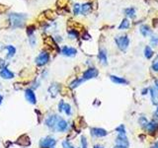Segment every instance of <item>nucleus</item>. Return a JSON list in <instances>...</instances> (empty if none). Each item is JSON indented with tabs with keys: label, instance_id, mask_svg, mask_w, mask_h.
<instances>
[{
	"label": "nucleus",
	"instance_id": "f257e3e1",
	"mask_svg": "<svg viewBox=\"0 0 158 148\" xmlns=\"http://www.w3.org/2000/svg\"><path fill=\"white\" fill-rule=\"evenodd\" d=\"M26 15L19 14V13H12L9 15V22L13 28H22L25 24Z\"/></svg>",
	"mask_w": 158,
	"mask_h": 148
},
{
	"label": "nucleus",
	"instance_id": "f03ea898",
	"mask_svg": "<svg viewBox=\"0 0 158 148\" xmlns=\"http://www.w3.org/2000/svg\"><path fill=\"white\" fill-rule=\"evenodd\" d=\"M116 40V43L118 47L121 50L125 51L127 47H129V44H130V39L127 36H121V37H117L115 39Z\"/></svg>",
	"mask_w": 158,
	"mask_h": 148
},
{
	"label": "nucleus",
	"instance_id": "7ed1b4c3",
	"mask_svg": "<svg viewBox=\"0 0 158 148\" xmlns=\"http://www.w3.org/2000/svg\"><path fill=\"white\" fill-rule=\"evenodd\" d=\"M56 144V140L52 136H47V137L42 138L39 142L40 148H54Z\"/></svg>",
	"mask_w": 158,
	"mask_h": 148
},
{
	"label": "nucleus",
	"instance_id": "20e7f679",
	"mask_svg": "<svg viewBox=\"0 0 158 148\" xmlns=\"http://www.w3.org/2000/svg\"><path fill=\"white\" fill-rule=\"evenodd\" d=\"M48 60H50V55L48 53H41L36 58V64L38 66H44V64H47Z\"/></svg>",
	"mask_w": 158,
	"mask_h": 148
},
{
	"label": "nucleus",
	"instance_id": "39448f33",
	"mask_svg": "<svg viewBox=\"0 0 158 148\" xmlns=\"http://www.w3.org/2000/svg\"><path fill=\"white\" fill-rule=\"evenodd\" d=\"M98 74H99V72H98V70L96 68H94V67L88 68L83 73V77H82V79H83L84 81H86V80H89V79L96 78V77L98 76Z\"/></svg>",
	"mask_w": 158,
	"mask_h": 148
},
{
	"label": "nucleus",
	"instance_id": "423d86ee",
	"mask_svg": "<svg viewBox=\"0 0 158 148\" xmlns=\"http://www.w3.org/2000/svg\"><path fill=\"white\" fill-rule=\"evenodd\" d=\"M54 128L55 130L58 132H64L68 129V123H67L65 120H63V118H59L55 124Z\"/></svg>",
	"mask_w": 158,
	"mask_h": 148
},
{
	"label": "nucleus",
	"instance_id": "0eeeda50",
	"mask_svg": "<svg viewBox=\"0 0 158 148\" xmlns=\"http://www.w3.org/2000/svg\"><path fill=\"white\" fill-rule=\"evenodd\" d=\"M59 120V117L58 116V114H51V116H48L47 117V120H46V125L48 127V128H54L55 127V124L56 123H58V121Z\"/></svg>",
	"mask_w": 158,
	"mask_h": 148
},
{
	"label": "nucleus",
	"instance_id": "6e6552de",
	"mask_svg": "<svg viewBox=\"0 0 158 148\" xmlns=\"http://www.w3.org/2000/svg\"><path fill=\"white\" fill-rule=\"evenodd\" d=\"M25 98L26 100L32 105H35L37 104V97H36V94L34 93V90H32L31 88L29 89H26L25 91Z\"/></svg>",
	"mask_w": 158,
	"mask_h": 148
},
{
	"label": "nucleus",
	"instance_id": "1a4fd4ad",
	"mask_svg": "<svg viewBox=\"0 0 158 148\" xmlns=\"http://www.w3.org/2000/svg\"><path fill=\"white\" fill-rule=\"evenodd\" d=\"M90 131H91V135L95 136V137H104V136L108 135V131L106 129L100 127H93Z\"/></svg>",
	"mask_w": 158,
	"mask_h": 148
},
{
	"label": "nucleus",
	"instance_id": "9d476101",
	"mask_svg": "<svg viewBox=\"0 0 158 148\" xmlns=\"http://www.w3.org/2000/svg\"><path fill=\"white\" fill-rule=\"evenodd\" d=\"M17 144L22 147H28L31 145V140H30V137L27 134H23L18 138Z\"/></svg>",
	"mask_w": 158,
	"mask_h": 148
},
{
	"label": "nucleus",
	"instance_id": "9b49d317",
	"mask_svg": "<svg viewBox=\"0 0 158 148\" xmlns=\"http://www.w3.org/2000/svg\"><path fill=\"white\" fill-rule=\"evenodd\" d=\"M61 85L58 84V83H54L51 84L50 88H48V93H50V95L51 96V97H56V96L58 95V93L61 92Z\"/></svg>",
	"mask_w": 158,
	"mask_h": 148
},
{
	"label": "nucleus",
	"instance_id": "f8f14e48",
	"mask_svg": "<svg viewBox=\"0 0 158 148\" xmlns=\"http://www.w3.org/2000/svg\"><path fill=\"white\" fill-rule=\"evenodd\" d=\"M116 144L120 146H125V147H129L130 143L129 140H127V135H120L118 134V137L116 138Z\"/></svg>",
	"mask_w": 158,
	"mask_h": 148
},
{
	"label": "nucleus",
	"instance_id": "ddd939ff",
	"mask_svg": "<svg viewBox=\"0 0 158 148\" xmlns=\"http://www.w3.org/2000/svg\"><path fill=\"white\" fill-rule=\"evenodd\" d=\"M61 53L63 55H65V56H74L75 54L77 53V50L76 49H74V47H63L61 49Z\"/></svg>",
	"mask_w": 158,
	"mask_h": 148
},
{
	"label": "nucleus",
	"instance_id": "4468645a",
	"mask_svg": "<svg viewBox=\"0 0 158 148\" xmlns=\"http://www.w3.org/2000/svg\"><path fill=\"white\" fill-rule=\"evenodd\" d=\"M0 76H1L3 79L9 80V79L14 78V73L12 71H10L7 67H5V68L1 69V71H0Z\"/></svg>",
	"mask_w": 158,
	"mask_h": 148
},
{
	"label": "nucleus",
	"instance_id": "2eb2a0df",
	"mask_svg": "<svg viewBox=\"0 0 158 148\" xmlns=\"http://www.w3.org/2000/svg\"><path fill=\"white\" fill-rule=\"evenodd\" d=\"M150 96H151V101L152 104L155 106H158V89L155 87H152L149 89Z\"/></svg>",
	"mask_w": 158,
	"mask_h": 148
},
{
	"label": "nucleus",
	"instance_id": "dca6fc26",
	"mask_svg": "<svg viewBox=\"0 0 158 148\" xmlns=\"http://www.w3.org/2000/svg\"><path fill=\"white\" fill-rule=\"evenodd\" d=\"M98 57H99V60L102 64L107 65L108 64V58H107V53L105 50H101L99 51V54H98Z\"/></svg>",
	"mask_w": 158,
	"mask_h": 148
},
{
	"label": "nucleus",
	"instance_id": "f3484780",
	"mask_svg": "<svg viewBox=\"0 0 158 148\" xmlns=\"http://www.w3.org/2000/svg\"><path fill=\"white\" fill-rule=\"evenodd\" d=\"M110 79L116 84H127L129 83V81H127V79L123 78V77L116 76V75H110Z\"/></svg>",
	"mask_w": 158,
	"mask_h": 148
},
{
	"label": "nucleus",
	"instance_id": "a211bd4d",
	"mask_svg": "<svg viewBox=\"0 0 158 148\" xmlns=\"http://www.w3.org/2000/svg\"><path fill=\"white\" fill-rule=\"evenodd\" d=\"M158 128V124L154 121H148L147 125L145 127V129L147 130L149 133H154Z\"/></svg>",
	"mask_w": 158,
	"mask_h": 148
},
{
	"label": "nucleus",
	"instance_id": "6ab92c4d",
	"mask_svg": "<svg viewBox=\"0 0 158 148\" xmlns=\"http://www.w3.org/2000/svg\"><path fill=\"white\" fill-rule=\"evenodd\" d=\"M44 40V43L47 44H50V47H51L52 49H55V50H58V43H55V40L51 38V37H47L46 40Z\"/></svg>",
	"mask_w": 158,
	"mask_h": 148
},
{
	"label": "nucleus",
	"instance_id": "aec40b11",
	"mask_svg": "<svg viewBox=\"0 0 158 148\" xmlns=\"http://www.w3.org/2000/svg\"><path fill=\"white\" fill-rule=\"evenodd\" d=\"M44 17L47 18V19L48 20H54L56 17H58V14H56L54 11H52V10H47V11H44Z\"/></svg>",
	"mask_w": 158,
	"mask_h": 148
},
{
	"label": "nucleus",
	"instance_id": "412c9836",
	"mask_svg": "<svg viewBox=\"0 0 158 148\" xmlns=\"http://www.w3.org/2000/svg\"><path fill=\"white\" fill-rule=\"evenodd\" d=\"M140 34L143 36V37H147L151 34V30L149 29L148 26L146 25H142L140 27Z\"/></svg>",
	"mask_w": 158,
	"mask_h": 148
},
{
	"label": "nucleus",
	"instance_id": "4be33fe9",
	"mask_svg": "<svg viewBox=\"0 0 158 148\" xmlns=\"http://www.w3.org/2000/svg\"><path fill=\"white\" fill-rule=\"evenodd\" d=\"M5 49L7 50V57L8 58L13 57L15 53H16V49L13 46H7Z\"/></svg>",
	"mask_w": 158,
	"mask_h": 148
},
{
	"label": "nucleus",
	"instance_id": "5701e85b",
	"mask_svg": "<svg viewBox=\"0 0 158 148\" xmlns=\"http://www.w3.org/2000/svg\"><path fill=\"white\" fill-rule=\"evenodd\" d=\"M91 4H90V3H85V4H83L81 6V12H82V14L83 15H86L88 12H90V10H91Z\"/></svg>",
	"mask_w": 158,
	"mask_h": 148
},
{
	"label": "nucleus",
	"instance_id": "b1692460",
	"mask_svg": "<svg viewBox=\"0 0 158 148\" xmlns=\"http://www.w3.org/2000/svg\"><path fill=\"white\" fill-rule=\"evenodd\" d=\"M82 82H84V80L82 79V78H80V79L76 78L74 81H72V82L70 83V88H71V89H75L76 87H78L79 85H80Z\"/></svg>",
	"mask_w": 158,
	"mask_h": 148
},
{
	"label": "nucleus",
	"instance_id": "393cba45",
	"mask_svg": "<svg viewBox=\"0 0 158 148\" xmlns=\"http://www.w3.org/2000/svg\"><path fill=\"white\" fill-rule=\"evenodd\" d=\"M130 21L127 20V19H123V22L121 23V25L119 26V29H120V30H123V29H129V28H130Z\"/></svg>",
	"mask_w": 158,
	"mask_h": 148
},
{
	"label": "nucleus",
	"instance_id": "a878e982",
	"mask_svg": "<svg viewBox=\"0 0 158 148\" xmlns=\"http://www.w3.org/2000/svg\"><path fill=\"white\" fill-rule=\"evenodd\" d=\"M144 55H145V57L146 58H150V57H152V55H153V50L150 47H145V50H144Z\"/></svg>",
	"mask_w": 158,
	"mask_h": 148
},
{
	"label": "nucleus",
	"instance_id": "bb28decb",
	"mask_svg": "<svg viewBox=\"0 0 158 148\" xmlns=\"http://www.w3.org/2000/svg\"><path fill=\"white\" fill-rule=\"evenodd\" d=\"M116 130L118 131V134H120V135H127L126 128H125V125H123V124H121L120 127H117Z\"/></svg>",
	"mask_w": 158,
	"mask_h": 148
},
{
	"label": "nucleus",
	"instance_id": "cd10ccee",
	"mask_svg": "<svg viewBox=\"0 0 158 148\" xmlns=\"http://www.w3.org/2000/svg\"><path fill=\"white\" fill-rule=\"evenodd\" d=\"M125 13H126L127 16L133 18L135 16V9L134 8H127L125 10Z\"/></svg>",
	"mask_w": 158,
	"mask_h": 148
},
{
	"label": "nucleus",
	"instance_id": "c85d7f7f",
	"mask_svg": "<svg viewBox=\"0 0 158 148\" xmlns=\"http://www.w3.org/2000/svg\"><path fill=\"white\" fill-rule=\"evenodd\" d=\"M63 112L66 114V116H71L72 114V111H71V106L69 104H64V108H63Z\"/></svg>",
	"mask_w": 158,
	"mask_h": 148
},
{
	"label": "nucleus",
	"instance_id": "c756f323",
	"mask_svg": "<svg viewBox=\"0 0 158 148\" xmlns=\"http://www.w3.org/2000/svg\"><path fill=\"white\" fill-rule=\"evenodd\" d=\"M138 123H140V124L141 125L142 127L145 128V127L148 124V121H147V118H146L145 117H140V120H138Z\"/></svg>",
	"mask_w": 158,
	"mask_h": 148
},
{
	"label": "nucleus",
	"instance_id": "7c9ffc66",
	"mask_svg": "<svg viewBox=\"0 0 158 148\" xmlns=\"http://www.w3.org/2000/svg\"><path fill=\"white\" fill-rule=\"evenodd\" d=\"M152 69L154 70V71L158 72V55L154 58V60L152 62Z\"/></svg>",
	"mask_w": 158,
	"mask_h": 148
},
{
	"label": "nucleus",
	"instance_id": "2f4dec72",
	"mask_svg": "<svg viewBox=\"0 0 158 148\" xmlns=\"http://www.w3.org/2000/svg\"><path fill=\"white\" fill-rule=\"evenodd\" d=\"M81 148H88V142L85 136H81Z\"/></svg>",
	"mask_w": 158,
	"mask_h": 148
},
{
	"label": "nucleus",
	"instance_id": "473e14b6",
	"mask_svg": "<svg viewBox=\"0 0 158 148\" xmlns=\"http://www.w3.org/2000/svg\"><path fill=\"white\" fill-rule=\"evenodd\" d=\"M62 147L63 148H75L72 144L68 141V140H64V141H62Z\"/></svg>",
	"mask_w": 158,
	"mask_h": 148
},
{
	"label": "nucleus",
	"instance_id": "72a5a7b5",
	"mask_svg": "<svg viewBox=\"0 0 158 148\" xmlns=\"http://www.w3.org/2000/svg\"><path fill=\"white\" fill-rule=\"evenodd\" d=\"M80 10H81V6L78 4V3H76L74 6H73V13L75 15H78L79 12H80Z\"/></svg>",
	"mask_w": 158,
	"mask_h": 148
},
{
	"label": "nucleus",
	"instance_id": "f704fd0d",
	"mask_svg": "<svg viewBox=\"0 0 158 148\" xmlns=\"http://www.w3.org/2000/svg\"><path fill=\"white\" fill-rule=\"evenodd\" d=\"M66 2H67V0H58V1H56V5L58 7H64Z\"/></svg>",
	"mask_w": 158,
	"mask_h": 148
},
{
	"label": "nucleus",
	"instance_id": "c9c22d12",
	"mask_svg": "<svg viewBox=\"0 0 158 148\" xmlns=\"http://www.w3.org/2000/svg\"><path fill=\"white\" fill-rule=\"evenodd\" d=\"M68 34L69 35H71L73 37V38H75V39H77L78 38V33L76 32V30H70V31H68Z\"/></svg>",
	"mask_w": 158,
	"mask_h": 148
},
{
	"label": "nucleus",
	"instance_id": "e433bc0d",
	"mask_svg": "<svg viewBox=\"0 0 158 148\" xmlns=\"http://www.w3.org/2000/svg\"><path fill=\"white\" fill-rule=\"evenodd\" d=\"M34 31H35V26H30V27H28L27 34H28L29 36H32V34L34 33Z\"/></svg>",
	"mask_w": 158,
	"mask_h": 148
},
{
	"label": "nucleus",
	"instance_id": "4c0bfd02",
	"mask_svg": "<svg viewBox=\"0 0 158 148\" xmlns=\"http://www.w3.org/2000/svg\"><path fill=\"white\" fill-rule=\"evenodd\" d=\"M64 102L63 101H61L58 104V112L59 113H62L63 112V108H64Z\"/></svg>",
	"mask_w": 158,
	"mask_h": 148
},
{
	"label": "nucleus",
	"instance_id": "58836bf2",
	"mask_svg": "<svg viewBox=\"0 0 158 148\" xmlns=\"http://www.w3.org/2000/svg\"><path fill=\"white\" fill-rule=\"evenodd\" d=\"M29 40H30V43H31V46L32 47L35 46V37H34V36H30Z\"/></svg>",
	"mask_w": 158,
	"mask_h": 148
},
{
	"label": "nucleus",
	"instance_id": "ea45409f",
	"mask_svg": "<svg viewBox=\"0 0 158 148\" xmlns=\"http://www.w3.org/2000/svg\"><path fill=\"white\" fill-rule=\"evenodd\" d=\"M6 67V63H5V61L3 60V59L0 58V69H3V68H5Z\"/></svg>",
	"mask_w": 158,
	"mask_h": 148
},
{
	"label": "nucleus",
	"instance_id": "a19ab883",
	"mask_svg": "<svg viewBox=\"0 0 158 148\" xmlns=\"http://www.w3.org/2000/svg\"><path fill=\"white\" fill-rule=\"evenodd\" d=\"M151 43L153 46H155V44L158 43V38H156V37H152L151 38Z\"/></svg>",
	"mask_w": 158,
	"mask_h": 148
},
{
	"label": "nucleus",
	"instance_id": "79ce46f5",
	"mask_svg": "<svg viewBox=\"0 0 158 148\" xmlns=\"http://www.w3.org/2000/svg\"><path fill=\"white\" fill-rule=\"evenodd\" d=\"M153 117H154V120L158 121V106H157L156 111H155V112H154V114H153Z\"/></svg>",
	"mask_w": 158,
	"mask_h": 148
},
{
	"label": "nucleus",
	"instance_id": "37998d69",
	"mask_svg": "<svg viewBox=\"0 0 158 148\" xmlns=\"http://www.w3.org/2000/svg\"><path fill=\"white\" fill-rule=\"evenodd\" d=\"M93 148H105V147L102 146V145H100V144H96V145H94Z\"/></svg>",
	"mask_w": 158,
	"mask_h": 148
},
{
	"label": "nucleus",
	"instance_id": "c03bdc74",
	"mask_svg": "<svg viewBox=\"0 0 158 148\" xmlns=\"http://www.w3.org/2000/svg\"><path fill=\"white\" fill-rule=\"evenodd\" d=\"M151 148H158V141L154 143V144H153V146H152Z\"/></svg>",
	"mask_w": 158,
	"mask_h": 148
},
{
	"label": "nucleus",
	"instance_id": "a18cd8bd",
	"mask_svg": "<svg viewBox=\"0 0 158 148\" xmlns=\"http://www.w3.org/2000/svg\"><path fill=\"white\" fill-rule=\"evenodd\" d=\"M114 148H127V147H125V146H120V145H116Z\"/></svg>",
	"mask_w": 158,
	"mask_h": 148
},
{
	"label": "nucleus",
	"instance_id": "49530a36",
	"mask_svg": "<svg viewBox=\"0 0 158 148\" xmlns=\"http://www.w3.org/2000/svg\"><path fill=\"white\" fill-rule=\"evenodd\" d=\"M2 100H3V97H2V95L0 94V105H1V103H2Z\"/></svg>",
	"mask_w": 158,
	"mask_h": 148
},
{
	"label": "nucleus",
	"instance_id": "de8ad7c7",
	"mask_svg": "<svg viewBox=\"0 0 158 148\" xmlns=\"http://www.w3.org/2000/svg\"><path fill=\"white\" fill-rule=\"evenodd\" d=\"M155 86H156V88L158 89V80L155 81Z\"/></svg>",
	"mask_w": 158,
	"mask_h": 148
}]
</instances>
